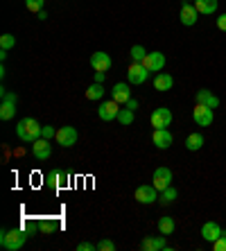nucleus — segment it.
<instances>
[{
	"mask_svg": "<svg viewBox=\"0 0 226 251\" xmlns=\"http://www.w3.org/2000/svg\"><path fill=\"white\" fill-rule=\"evenodd\" d=\"M197 104H203V106H210V109H217L220 106V98L217 95H213L208 91V88H201V91H197Z\"/></svg>",
	"mask_w": 226,
	"mask_h": 251,
	"instance_id": "nucleus-19",
	"label": "nucleus"
},
{
	"mask_svg": "<svg viewBox=\"0 0 226 251\" xmlns=\"http://www.w3.org/2000/svg\"><path fill=\"white\" fill-rule=\"evenodd\" d=\"M158 188L151 183V186H138L136 188V193H133V197H136V201H140V204H154V201H158Z\"/></svg>",
	"mask_w": 226,
	"mask_h": 251,
	"instance_id": "nucleus-8",
	"label": "nucleus"
},
{
	"mask_svg": "<svg viewBox=\"0 0 226 251\" xmlns=\"http://www.w3.org/2000/svg\"><path fill=\"white\" fill-rule=\"evenodd\" d=\"M118 123H120L122 127H129V125L133 123V111L131 109H127V106L120 109V113H118Z\"/></svg>",
	"mask_w": 226,
	"mask_h": 251,
	"instance_id": "nucleus-28",
	"label": "nucleus"
},
{
	"mask_svg": "<svg viewBox=\"0 0 226 251\" xmlns=\"http://www.w3.org/2000/svg\"><path fill=\"white\" fill-rule=\"evenodd\" d=\"M140 249L143 251H158V249H168V242H165V235H147L140 242Z\"/></svg>",
	"mask_w": 226,
	"mask_h": 251,
	"instance_id": "nucleus-15",
	"label": "nucleus"
},
{
	"mask_svg": "<svg viewBox=\"0 0 226 251\" xmlns=\"http://www.w3.org/2000/svg\"><path fill=\"white\" fill-rule=\"evenodd\" d=\"M54 140H57V145H61V147H73L77 143V129L75 127H59Z\"/></svg>",
	"mask_w": 226,
	"mask_h": 251,
	"instance_id": "nucleus-14",
	"label": "nucleus"
},
{
	"mask_svg": "<svg viewBox=\"0 0 226 251\" xmlns=\"http://www.w3.org/2000/svg\"><path fill=\"white\" fill-rule=\"evenodd\" d=\"M174 228H176V224H174V217H161V220H158V233L172 235Z\"/></svg>",
	"mask_w": 226,
	"mask_h": 251,
	"instance_id": "nucleus-25",
	"label": "nucleus"
},
{
	"mask_svg": "<svg viewBox=\"0 0 226 251\" xmlns=\"http://www.w3.org/2000/svg\"><path fill=\"white\" fill-rule=\"evenodd\" d=\"M222 233H224V231H222V226L217 222H206L201 226V238L206 240V242H210V245H213V242L220 238Z\"/></svg>",
	"mask_w": 226,
	"mask_h": 251,
	"instance_id": "nucleus-18",
	"label": "nucleus"
},
{
	"mask_svg": "<svg viewBox=\"0 0 226 251\" xmlns=\"http://www.w3.org/2000/svg\"><path fill=\"white\" fill-rule=\"evenodd\" d=\"M213 251H226V233H222L220 238L213 242Z\"/></svg>",
	"mask_w": 226,
	"mask_h": 251,
	"instance_id": "nucleus-34",
	"label": "nucleus"
},
{
	"mask_svg": "<svg viewBox=\"0 0 226 251\" xmlns=\"http://www.w3.org/2000/svg\"><path fill=\"white\" fill-rule=\"evenodd\" d=\"M32 156L36 158V161H48V158L52 156V145H50V140L48 138H36L34 143H32Z\"/></svg>",
	"mask_w": 226,
	"mask_h": 251,
	"instance_id": "nucleus-7",
	"label": "nucleus"
},
{
	"mask_svg": "<svg viewBox=\"0 0 226 251\" xmlns=\"http://www.w3.org/2000/svg\"><path fill=\"white\" fill-rule=\"evenodd\" d=\"M16 46V36L14 34H2L0 36V50H12Z\"/></svg>",
	"mask_w": 226,
	"mask_h": 251,
	"instance_id": "nucleus-29",
	"label": "nucleus"
},
{
	"mask_svg": "<svg viewBox=\"0 0 226 251\" xmlns=\"http://www.w3.org/2000/svg\"><path fill=\"white\" fill-rule=\"evenodd\" d=\"M203 147V136L201 134H190L186 138V150L188 152H199Z\"/></svg>",
	"mask_w": 226,
	"mask_h": 251,
	"instance_id": "nucleus-24",
	"label": "nucleus"
},
{
	"mask_svg": "<svg viewBox=\"0 0 226 251\" xmlns=\"http://www.w3.org/2000/svg\"><path fill=\"white\" fill-rule=\"evenodd\" d=\"M179 18L186 27H192V25L197 23L199 12H197V7H195V2H183V5H181V12H179Z\"/></svg>",
	"mask_w": 226,
	"mask_h": 251,
	"instance_id": "nucleus-12",
	"label": "nucleus"
},
{
	"mask_svg": "<svg viewBox=\"0 0 226 251\" xmlns=\"http://www.w3.org/2000/svg\"><path fill=\"white\" fill-rule=\"evenodd\" d=\"M2 95V102H0V120H12L14 113H16V102H18V95L16 93H9V91H0Z\"/></svg>",
	"mask_w": 226,
	"mask_h": 251,
	"instance_id": "nucleus-3",
	"label": "nucleus"
},
{
	"mask_svg": "<svg viewBox=\"0 0 226 251\" xmlns=\"http://www.w3.org/2000/svg\"><path fill=\"white\" fill-rule=\"evenodd\" d=\"M98 251H116V242L113 240H100Z\"/></svg>",
	"mask_w": 226,
	"mask_h": 251,
	"instance_id": "nucleus-33",
	"label": "nucleus"
},
{
	"mask_svg": "<svg viewBox=\"0 0 226 251\" xmlns=\"http://www.w3.org/2000/svg\"><path fill=\"white\" fill-rule=\"evenodd\" d=\"M41 138H48V140L57 138V129H54L52 125H46V127H41Z\"/></svg>",
	"mask_w": 226,
	"mask_h": 251,
	"instance_id": "nucleus-31",
	"label": "nucleus"
},
{
	"mask_svg": "<svg viewBox=\"0 0 226 251\" xmlns=\"http://www.w3.org/2000/svg\"><path fill=\"white\" fill-rule=\"evenodd\" d=\"M143 66H145L147 70H150V73H161L163 68H165V54L163 52H147V57L143 59Z\"/></svg>",
	"mask_w": 226,
	"mask_h": 251,
	"instance_id": "nucleus-11",
	"label": "nucleus"
},
{
	"mask_svg": "<svg viewBox=\"0 0 226 251\" xmlns=\"http://www.w3.org/2000/svg\"><path fill=\"white\" fill-rule=\"evenodd\" d=\"M57 231V222H41V233L43 235H50V233H54Z\"/></svg>",
	"mask_w": 226,
	"mask_h": 251,
	"instance_id": "nucleus-32",
	"label": "nucleus"
},
{
	"mask_svg": "<svg viewBox=\"0 0 226 251\" xmlns=\"http://www.w3.org/2000/svg\"><path fill=\"white\" fill-rule=\"evenodd\" d=\"M213 111L215 109H210V106L195 104V109H192V118H195V123H197L199 127H210V125H213Z\"/></svg>",
	"mask_w": 226,
	"mask_h": 251,
	"instance_id": "nucleus-10",
	"label": "nucleus"
},
{
	"mask_svg": "<svg viewBox=\"0 0 226 251\" xmlns=\"http://www.w3.org/2000/svg\"><path fill=\"white\" fill-rule=\"evenodd\" d=\"M46 179H48V186L52 188V190H57V188H61L68 181V175H66L64 170H50L46 175Z\"/></svg>",
	"mask_w": 226,
	"mask_h": 251,
	"instance_id": "nucleus-20",
	"label": "nucleus"
},
{
	"mask_svg": "<svg viewBox=\"0 0 226 251\" xmlns=\"http://www.w3.org/2000/svg\"><path fill=\"white\" fill-rule=\"evenodd\" d=\"M129 57H131V64H143V59L147 57V50L143 46H133L129 50Z\"/></svg>",
	"mask_w": 226,
	"mask_h": 251,
	"instance_id": "nucleus-27",
	"label": "nucleus"
},
{
	"mask_svg": "<svg viewBox=\"0 0 226 251\" xmlns=\"http://www.w3.org/2000/svg\"><path fill=\"white\" fill-rule=\"evenodd\" d=\"M104 77H106V73H95V82L104 84Z\"/></svg>",
	"mask_w": 226,
	"mask_h": 251,
	"instance_id": "nucleus-38",
	"label": "nucleus"
},
{
	"mask_svg": "<svg viewBox=\"0 0 226 251\" xmlns=\"http://www.w3.org/2000/svg\"><path fill=\"white\" fill-rule=\"evenodd\" d=\"M77 249H79V251H93V249H98V245H91V242H79V245H77Z\"/></svg>",
	"mask_w": 226,
	"mask_h": 251,
	"instance_id": "nucleus-35",
	"label": "nucleus"
},
{
	"mask_svg": "<svg viewBox=\"0 0 226 251\" xmlns=\"http://www.w3.org/2000/svg\"><path fill=\"white\" fill-rule=\"evenodd\" d=\"M172 86H174V77L168 75V73H158L154 77V88L156 91H172Z\"/></svg>",
	"mask_w": 226,
	"mask_h": 251,
	"instance_id": "nucleus-21",
	"label": "nucleus"
},
{
	"mask_svg": "<svg viewBox=\"0 0 226 251\" xmlns=\"http://www.w3.org/2000/svg\"><path fill=\"white\" fill-rule=\"evenodd\" d=\"M125 106H127V109H131V111H136V109H138V102H136V100H129V102H127V104H125Z\"/></svg>",
	"mask_w": 226,
	"mask_h": 251,
	"instance_id": "nucleus-37",
	"label": "nucleus"
},
{
	"mask_svg": "<svg viewBox=\"0 0 226 251\" xmlns=\"http://www.w3.org/2000/svg\"><path fill=\"white\" fill-rule=\"evenodd\" d=\"M176 197H179V193H176V188L170 186V188H165V190H161V195H158V201L168 206V204H172V201H174Z\"/></svg>",
	"mask_w": 226,
	"mask_h": 251,
	"instance_id": "nucleus-26",
	"label": "nucleus"
},
{
	"mask_svg": "<svg viewBox=\"0 0 226 251\" xmlns=\"http://www.w3.org/2000/svg\"><path fill=\"white\" fill-rule=\"evenodd\" d=\"M16 136L23 143H34L36 138H41V125L36 123L34 118H23L16 125Z\"/></svg>",
	"mask_w": 226,
	"mask_h": 251,
	"instance_id": "nucleus-2",
	"label": "nucleus"
},
{
	"mask_svg": "<svg viewBox=\"0 0 226 251\" xmlns=\"http://www.w3.org/2000/svg\"><path fill=\"white\" fill-rule=\"evenodd\" d=\"M43 5H46V0H25V7H27V12H32V14L43 12Z\"/></svg>",
	"mask_w": 226,
	"mask_h": 251,
	"instance_id": "nucleus-30",
	"label": "nucleus"
},
{
	"mask_svg": "<svg viewBox=\"0 0 226 251\" xmlns=\"http://www.w3.org/2000/svg\"><path fill=\"white\" fill-rule=\"evenodd\" d=\"M151 181H154V186L158 188V193H161V190H165V188H170V186H172V170H170V168H156V170H154Z\"/></svg>",
	"mask_w": 226,
	"mask_h": 251,
	"instance_id": "nucleus-13",
	"label": "nucleus"
},
{
	"mask_svg": "<svg viewBox=\"0 0 226 251\" xmlns=\"http://www.w3.org/2000/svg\"><path fill=\"white\" fill-rule=\"evenodd\" d=\"M150 75H151V73L143 64H131L127 68V82L129 84H136V86L145 84L147 79H150Z\"/></svg>",
	"mask_w": 226,
	"mask_h": 251,
	"instance_id": "nucleus-5",
	"label": "nucleus"
},
{
	"mask_svg": "<svg viewBox=\"0 0 226 251\" xmlns=\"http://www.w3.org/2000/svg\"><path fill=\"white\" fill-rule=\"evenodd\" d=\"M104 98V84L100 82H93L91 86L86 88V100H91V102H98V100Z\"/></svg>",
	"mask_w": 226,
	"mask_h": 251,
	"instance_id": "nucleus-23",
	"label": "nucleus"
},
{
	"mask_svg": "<svg viewBox=\"0 0 226 251\" xmlns=\"http://www.w3.org/2000/svg\"><path fill=\"white\" fill-rule=\"evenodd\" d=\"M195 7L203 16H213L217 12V0H195Z\"/></svg>",
	"mask_w": 226,
	"mask_h": 251,
	"instance_id": "nucleus-22",
	"label": "nucleus"
},
{
	"mask_svg": "<svg viewBox=\"0 0 226 251\" xmlns=\"http://www.w3.org/2000/svg\"><path fill=\"white\" fill-rule=\"evenodd\" d=\"M27 231L25 228H2L0 231V245L7 251H18L21 247L27 242Z\"/></svg>",
	"mask_w": 226,
	"mask_h": 251,
	"instance_id": "nucleus-1",
	"label": "nucleus"
},
{
	"mask_svg": "<svg viewBox=\"0 0 226 251\" xmlns=\"http://www.w3.org/2000/svg\"><path fill=\"white\" fill-rule=\"evenodd\" d=\"M151 143H154L158 150H168V147L174 143V136L170 134L168 129H154V134H151Z\"/></svg>",
	"mask_w": 226,
	"mask_h": 251,
	"instance_id": "nucleus-17",
	"label": "nucleus"
},
{
	"mask_svg": "<svg viewBox=\"0 0 226 251\" xmlns=\"http://www.w3.org/2000/svg\"><path fill=\"white\" fill-rule=\"evenodd\" d=\"M183 2H195V0H183Z\"/></svg>",
	"mask_w": 226,
	"mask_h": 251,
	"instance_id": "nucleus-39",
	"label": "nucleus"
},
{
	"mask_svg": "<svg viewBox=\"0 0 226 251\" xmlns=\"http://www.w3.org/2000/svg\"><path fill=\"white\" fill-rule=\"evenodd\" d=\"M215 23H217V27H220L222 32H226V14H220V16H217V21H215Z\"/></svg>",
	"mask_w": 226,
	"mask_h": 251,
	"instance_id": "nucleus-36",
	"label": "nucleus"
},
{
	"mask_svg": "<svg viewBox=\"0 0 226 251\" xmlns=\"http://www.w3.org/2000/svg\"><path fill=\"white\" fill-rule=\"evenodd\" d=\"M111 66H113V61H111V54L102 52V50H98V52L91 54V68H93L95 73H109Z\"/></svg>",
	"mask_w": 226,
	"mask_h": 251,
	"instance_id": "nucleus-9",
	"label": "nucleus"
},
{
	"mask_svg": "<svg viewBox=\"0 0 226 251\" xmlns=\"http://www.w3.org/2000/svg\"><path fill=\"white\" fill-rule=\"evenodd\" d=\"M120 109H122V104H118L116 100L111 98V100H106V102H102V104L98 106V116H100V120H104V123H109V120H118Z\"/></svg>",
	"mask_w": 226,
	"mask_h": 251,
	"instance_id": "nucleus-4",
	"label": "nucleus"
},
{
	"mask_svg": "<svg viewBox=\"0 0 226 251\" xmlns=\"http://www.w3.org/2000/svg\"><path fill=\"white\" fill-rule=\"evenodd\" d=\"M111 98L116 100L118 104H127L129 100H131V88H129V82L125 84V82H118L116 86H113V91H111Z\"/></svg>",
	"mask_w": 226,
	"mask_h": 251,
	"instance_id": "nucleus-16",
	"label": "nucleus"
},
{
	"mask_svg": "<svg viewBox=\"0 0 226 251\" xmlns=\"http://www.w3.org/2000/svg\"><path fill=\"white\" fill-rule=\"evenodd\" d=\"M150 123L154 129H168L170 125H172V111L170 109H165V106H161V109H154L150 116Z\"/></svg>",
	"mask_w": 226,
	"mask_h": 251,
	"instance_id": "nucleus-6",
	"label": "nucleus"
}]
</instances>
